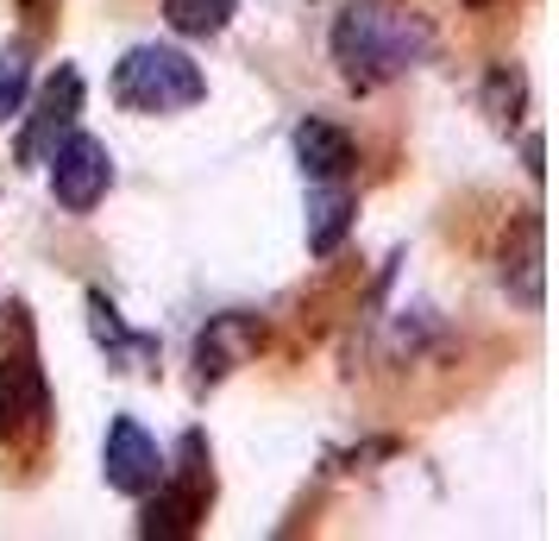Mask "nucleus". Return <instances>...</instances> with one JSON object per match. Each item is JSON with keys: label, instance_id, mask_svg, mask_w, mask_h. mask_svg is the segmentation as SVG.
<instances>
[{"label": "nucleus", "instance_id": "nucleus-10", "mask_svg": "<svg viewBox=\"0 0 559 541\" xmlns=\"http://www.w3.org/2000/svg\"><path fill=\"white\" fill-rule=\"evenodd\" d=\"M353 221H358V202H353V189H346V177L340 183H314V189H308V252L314 258L340 252L346 233H353Z\"/></svg>", "mask_w": 559, "mask_h": 541}, {"label": "nucleus", "instance_id": "nucleus-12", "mask_svg": "<svg viewBox=\"0 0 559 541\" xmlns=\"http://www.w3.org/2000/svg\"><path fill=\"white\" fill-rule=\"evenodd\" d=\"M239 13V0H164V20L182 38H221Z\"/></svg>", "mask_w": 559, "mask_h": 541}, {"label": "nucleus", "instance_id": "nucleus-15", "mask_svg": "<svg viewBox=\"0 0 559 541\" xmlns=\"http://www.w3.org/2000/svg\"><path fill=\"white\" fill-rule=\"evenodd\" d=\"M32 95V51L26 45H0V127L26 107Z\"/></svg>", "mask_w": 559, "mask_h": 541}, {"label": "nucleus", "instance_id": "nucleus-14", "mask_svg": "<svg viewBox=\"0 0 559 541\" xmlns=\"http://www.w3.org/2000/svg\"><path fill=\"white\" fill-rule=\"evenodd\" d=\"M88 315H95V340H102V346H114V360H120V365L152 360V340H145V334H127V328H120V315H114V303H107L102 290L88 296Z\"/></svg>", "mask_w": 559, "mask_h": 541}, {"label": "nucleus", "instance_id": "nucleus-4", "mask_svg": "<svg viewBox=\"0 0 559 541\" xmlns=\"http://www.w3.org/2000/svg\"><path fill=\"white\" fill-rule=\"evenodd\" d=\"M51 196L63 214H95L102 208V196L114 189V157H107V145L95 139V132H63L51 145Z\"/></svg>", "mask_w": 559, "mask_h": 541}, {"label": "nucleus", "instance_id": "nucleus-5", "mask_svg": "<svg viewBox=\"0 0 559 541\" xmlns=\"http://www.w3.org/2000/svg\"><path fill=\"white\" fill-rule=\"evenodd\" d=\"M164 447H157L132 415H114L107 422V447H102V472H107V485L120 491V497H145V491L164 479Z\"/></svg>", "mask_w": 559, "mask_h": 541}, {"label": "nucleus", "instance_id": "nucleus-13", "mask_svg": "<svg viewBox=\"0 0 559 541\" xmlns=\"http://www.w3.org/2000/svg\"><path fill=\"white\" fill-rule=\"evenodd\" d=\"M522 107H528V82H522V70H515V63H490V77H484V114L503 120V127H515Z\"/></svg>", "mask_w": 559, "mask_h": 541}, {"label": "nucleus", "instance_id": "nucleus-8", "mask_svg": "<svg viewBox=\"0 0 559 541\" xmlns=\"http://www.w3.org/2000/svg\"><path fill=\"white\" fill-rule=\"evenodd\" d=\"M258 340H264L258 315H214L202 328V340H195V378H202V385L227 378L233 365H246L258 353Z\"/></svg>", "mask_w": 559, "mask_h": 541}, {"label": "nucleus", "instance_id": "nucleus-11", "mask_svg": "<svg viewBox=\"0 0 559 541\" xmlns=\"http://www.w3.org/2000/svg\"><path fill=\"white\" fill-rule=\"evenodd\" d=\"M503 290L522 309H540V214H522L503 239Z\"/></svg>", "mask_w": 559, "mask_h": 541}, {"label": "nucleus", "instance_id": "nucleus-7", "mask_svg": "<svg viewBox=\"0 0 559 541\" xmlns=\"http://www.w3.org/2000/svg\"><path fill=\"white\" fill-rule=\"evenodd\" d=\"M51 415V397H45V378L32 360H0V440L38 435Z\"/></svg>", "mask_w": 559, "mask_h": 541}, {"label": "nucleus", "instance_id": "nucleus-9", "mask_svg": "<svg viewBox=\"0 0 559 541\" xmlns=\"http://www.w3.org/2000/svg\"><path fill=\"white\" fill-rule=\"evenodd\" d=\"M296 164H302L308 183H340L358 164L353 132L333 127V120H302V127H296Z\"/></svg>", "mask_w": 559, "mask_h": 541}, {"label": "nucleus", "instance_id": "nucleus-6", "mask_svg": "<svg viewBox=\"0 0 559 541\" xmlns=\"http://www.w3.org/2000/svg\"><path fill=\"white\" fill-rule=\"evenodd\" d=\"M76 114H82V77L76 70H57V77L38 89L32 127H26V139H20V164H45L57 139L76 127Z\"/></svg>", "mask_w": 559, "mask_h": 541}, {"label": "nucleus", "instance_id": "nucleus-3", "mask_svg": "<svg viewBox=\"0 0 559 541\" xmlns=\"http://www.w3.org/2000/svg\"><path fill=\"white\" fill-rule=\"evenodd\" d=\"M207 447L202 435H182V460L164 466V479L145 491V516H139V536L145 541H177V536H195V522L207 516Z\"/></svg>", "mask_w": 559, "mask_h": 541}, {"label": "nucleus", "instance_id": "nucleus-1", "mask_svg": "<svg viewBox=\"0 0 559 541\" xmlns=\"http://www.w3.org/2000/svg\"><path fill=\"white\" fill-rule=\"evenodd\" d=\"M433 32L415 7L396 0H353L333 20V63L353 89H383V82L408 77L415 63H428Z\"/></svg>", "mask_w": 559, "mask_h": 541}, {"label": "nucleus", "instance_id": "nucleus-2", "mask_svg": "<svg viewBox=\"0 0 559 541\" xmlns=\"http://www.w3.org/2000/svg\"><path fill=\"white\" fill-rule=\"evenodd\" d=\"M207 95L202 63L177 45H132L114 70V102L127 114H182Z\"/></svg>", "mask_w": 559, "mask_h": 541}, {"label": "nucleus", "instance_id": "nucleus-17", "mask_svg": "<svg viewBox=\"0 0 559 541\" xmlns=\"http://www.w3.org/2000/svg\"><path fill=\"white\" fill-rule=\"evenodd\" d=\"M465 7H490V0H465Z\"/></svg>", "mask_w": 559, "mask_h": 541}, {"label": "nucleus", "instance_id": "nucleus-16", "mask_svg": "<svg viewBox=\"0 0 559 541\" xmlns=\"http://www.w3.org/2000/svg\"><path fill=\"white\" fill-rule=\"evenodd\" d=\"M20 7H45V0H20Z\"/></svg>", "mask_w": 559, "mask_h": 541}]
</instances>
